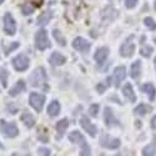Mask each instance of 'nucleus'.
Masks as SVG:
<instances>
[{
    "label": "nucleus",
    "mask_w": 156,
    "mask_h": 156,
    "mask_svg": "<svg viewBox=\"0 0 156 156\" xmlns=\"http://www.w3.org/2000/svg\"><path fill=\"white\" fill-rule=\"evenodd\" d=\"M73 48L76 49L77 51H80V53H87L91 45L84 37H75L73 40Z\"/></svg>",
    "instance_id": "12"
},
{
    "label": "nucleus",
    "mask_w": 156,
    "mask_h": 156,
    "mask_svg": "<svg viewBox=\"0 0 156 156\" xmlns=\"http://www.w3.org/2000/svg\"><path fill=\"white\" fill-rule=\"evenodd\" d=\"M29 102H30V106L35 111L40 112L43 110L44 104H45V96L41 94H37V93H31L30 98H29Z\"/></svg>",
    "instance_id": "7"
},
{
    "label": "nucleus",
    "mask_w": 156,
    "mask_h": 156,
    "mask_svg": "<svg viewBox=\"0 0 156 156\" xmlns=\"http://www.w3.org/2000/svg\"><path fill=\"white\" fill-rule=\"evenodd\" d=\"M53 36H54V39H55V41H58L59 45H61V46L66 45V40H65L64 35L61 34V31H60L59 29H54V30H53Z\"/></svg>",
    "instance_id": "23"
},
{
    "label": "nucleus",
    "mask_w": 156,
    "mask_h": 156,
    "mask_svg": "<svg viewBox=\"0 0 156 156\" xmlns=\"http://www.w3.org/2000/svg\"><path fill=\"white\" fill-rule=\"evenodd\" d=\"M51 18H53V12H51L50 10L44 11V14H41L40 16H39V19H37V24H39V25H45V24L49 23V20H50Z\"/></svg>",
    "instance_id": "24"
},
{
    "label": "nucleus",
    "mask_w": 156,
    "mask_h": 156,
    "mask_svg": "<svg viewBox=\"0 0 156 156\" xmlns=\"http://www.w3.org/2000/svg\"><path fill=\"white\" fill-rule=\"evenodd\" d=\"M154 65H155V70H156V56H155V59H154Z\"/></svg>",
    "instance_id": "38"
},
{
    "label": "nucleus",
    "mask_w": 156,
    "mask_h": 156,
    "mask_svg": "<svg viewBox=\"0 0 156 156\" xmlns=\"http://www.w3.org/2000/svg\"><path fill=\"white\" fill-rule=\"evenodd\" d=\"M122 94H124V96L130 101V102H135L136 101V95H135V93H134V89H133V86H131V84H125L124 85V87H122Z\"/></svg>",
    "instance_id": "16"
},
{
    "label": "nucleus",
    "mask_w": 156,
    "mask_h": 156,
    "mask_svg": "<svg viewBox=\"0 0 156 156\" xmlns=\"http://www.w3.org/2000/svg\"><path fill=\"white\" fill-rule=\"evenodd\" d=\"M155 154H156V144H155V146L151 144V145H147L142 149V155L150 156V155H155Z\"/></svg>",
    "instance_id": "26"
},
{
    "label": "nucleus",
    "mask_w": 156,
    "mask_h": 156,
    "mask_svg": "<svg viewBox=\"0 0 156 156\" xmlns=\"http://www.w3.org/2000/svg\"><path fill=\"white\" fill-rule=\"evenodd\" d=\"M55 2H56V0H50V4H54Z\"/></svg>",
    "instance_id": "39"
},
{
    "label": "nucleus",
    "mask_w": 156,
    "mask_h": 156,
    "mask_svg": "<svg viewBox=\"0 0 156 156\" xmlns=\"http://www.w3.org/2000/svg\"><path fill=\"white\" fill-rule=\"evenodd\" d=\"M25 89H27V85H25V81L24 80H18L16 84L11 87V90L9 91V95L10 96H18L20 93L25 91Z\"/></svg>",
    "instance_id": "17"
},
{
    "label": "nucleus",
    "mask_w": 156,
    "mask_h": 156,
    "mask_svg": "<svg viewBox=\"0 0 156 156\" xmlns=\"http://www.w3.org/2000/svg\"><path fill=\"white\" fill-rule=\"evenodd\" d=\"M149 110H150V108H149L147 105H144V104H141V105H139L134 111H135V114L139 115V116H145V115L149 112Z\"/></svg>",
    "instance_id": "25"
},
{
    "label": "nucleus",
    "mask_w": 156,
    "mask_h": 156,
    "mask_svg": "<svg viewBox=\"0 0 156 156\" xmlns=\"http://www.w3.org/2000/svg\"><path fill=\"white\" fill-rule=\"evenodd\" d=\"M11 64H12V68H14L16 71L21 73L24 70H27L29 68V58L27 55H24V54H19L18 56H15L14 59L11 60Z\"/></svg>",
    "instance_id": "6"
},
{
    "label": "nucleus",
    "mask_w": 156,
    "mask_h": 156,
    "mask_svg": "<svg viewBox=\"0 0 156 156\" xmlns=\"http://www.w3.org/2000/svg\"><path fill=\"white\" fill-rule=\"evenodd\" d=\"M89 111H90V115H93V116H98V112H99V105H98V104H94V105L90 106Z\"/></svg>",
    "instance_id": "30"
},
{
    "label": "nucleus",
    "mask_w": 156,
    "mask_h": 156,
    "mask_svg": "<svg viewBox=\"0 0 156 156\" xmlns=\"http://www.w3.org/2000/svg\"><path fill=\"white\" fill-rule=\"evenodd\" d=\"M154 51V49H152V46H149V45H144L141 48V51H140V54L144 56V58H149L150 55H151V53Z\"/></svg>",
    "instance_id": "28"
},
{
    "label": "nucleus",
    "mask_w": 156,
    "mask_h": 156,
    "mask_svg": "<svg viewBox=\"0 0 156 156\" xmlns=\"http://www.w3.org/2000/svg\"><path fill=\"white\" fill-rule=\"evenodd\" d=\"M144 24L146 25V27H147L150 30H156V23L154 21V19H151V18H145V19H144Z\"/></svg>",
    "instance_id": "29"
},
{
    "label": "nucleus",
    "mask_w": 156,
    "mask_h": 156,
    "mask_svg": "<svg viewBox=\"0 0 156 156\" xmlns=\"http://www.w3.org/2000/svg\"><path fill=\"white\" fill-rule=\"evenodd\" d=\"M50 64L54 65V66H60V65H64L65 61H66V58H65L64 55H61L60 53H58V51H55V53H53L50 55V59H49Z\"/></svg>",
    "instance_id": "15"
},
{
    "label": "nucleus",
    "mask_w": 156,
    "mask_h": 156,
    "mask_svg": "<svg viewBox=\"0 0 156 156\" xmlns=\"http://www.w3.org/2000/svg\"><path fill=\"white\" fill-rule=\"evenodd\" d=\"M120 140L116 139V137H112L110 135H102L100 137V146L105 147V149H110V150H114V149H118L120 146Z\"/></svg>",
    "instance_id": "9"
},
{
    "label": "nucleus",
    "mask_w": 156,
    "mask_h": 156,
    "mask_svg": "<svg viewBox=\"0 0 156 156\" xmlns=\"http://www.w3.org/2000/svg\"><path fill=\"white\" fill-rule=\"evenodd\" d=\"M0 131L5 137H15L19 134V129L16 124L8 122L5 120H0Z\"/></svg>",
    "instance_id": "3"
},
{
    "label": "nucleus",
    "mask_w": 156,
    "mask_h": 156,
    "mask_svg": "<svg viewBox=\"0 0 156 156\" xmlns=\"http://www.w3.org/2000/svg\"><path fill=\"white\" fill-rule=\"evenodd\" d=\"M125 77H126V69H125V66H118V68H115L114 74H112V77H111L112 85L115 87H119L120 84H121V81H124Z\"/></svg>",
    "instance_id": "10"
},
{
    "label": "nucleus",
    "mask_w": 156,
    "mask_h": 156,
    "mask_svg": "<svg viewBox=\"0 0 156 156\" xmlns=\"http://www.w3.org/2000/svg\"><path fill=\"white\" fill-rule=\"evenodd\" d=\"M69 127V120L68 119H62L60 121L56 122V131L59 134V136H61L65 131H66V129Z\"/></svg>",
    "instance_id": "22"
},
{
    "label": "nucleus",
    "mask_w": 156,
    "mask_h": 156,
    "mask_svg": "<svg viewBox=\"0 0 156 156\" xmlns=\"http://www.w3.org/2000/svg\"><path fill=\"white\" fill-rule=\"evenodd\" d=\"M141 90L149 96V100H150V101H154V99H155V94H156V90H155V86H154L152 84H150V83L144 84V85L141 86Z\"/></svg>",
    "instance_id": "21"
},
{
    "label": "nucleus",
    "mask_w": 156,
    "mask_h": 156,
    "mask_svg": "<svg viewBox=\"0 0 156 156\" xmlns=\"http://www.w3.org/2000/svg\"><path fill=\"white\" fill-rule=\"evenodd\" d=\"M69 139H70L71 142H74V144L80 146V150H81L80 155H90V146L87 145L85 137L81 135L80 131H73L69 135Z\"/></svg>",
    "instance_id": "2"
},
{
    "label": "nucleus",
    "mask_w": 156,
    "mask_h": 156,
    "mask_svg": "<svg viewBox=\"0 0 156 156\" xmlns=\"http://www.w3.org/2000/svg\"><path fill=\"white\" fill-rule=\"evenodd\" d=\"M33 11H34V9L31 6H28V5H24L23 6V14L24 15H30Z\"/></svg>",
    "instance_id": "31"
},
{
    "label": "nucleus",
    "mask_w": 156,
    "mask_h": 156,
    "mask_svg": "<svg viewBox=\"0 0 156 156\" xmlns=\"http://www.w3.org/2000/svg\"><path fill=\"white\" fill-rule=\"evenodd\" d=\"M21 121L24 122V125L27 126V127H33L34 125H35V119H34V116L29 112V111H27L25 110L23 114H21Z\"/></svg>",
    "instance_id": "20"
},
{
    "label": "nucleus",
    "mask_w": 156,
    "mask_h": 156,
    "mask_svg": "<svg viewBox=\"0 0 156 156\" xmlns=\"http://www.w3.org/2000/svg\"><path fill=\"white\" fill-rule=\"evenodd\" d=\"M154 8H155V10H156V0H155V3H154Z\"/></svg>",
    "instance_id": "40"
},
{
    "label": "nucleus",
    "mask_w": 156,
    "mask_h": 156,
    "mask_svg": "<svg viewBox=\"0 0 156 156\" xmlns=\"http://www.w3.org/2000/svg\"><path fill=\"white\" fill-rule=\"evenodd\" d=\"M0 149H3V145L2 144H0Z\"/></svg>",
    "instance_id": "42"
},
{
    "label": "nucleus",
    "mask_w": 156,
    "mask_h": 156,
    "mask_svg": "<svg viewBox=\"0 0 156 156\" xmlns=\"http://www.w3.org/2000/svg\"><path fill=\"white\" fill-rule=\"evenodd\" d=\"M35 46L39 50H45L48 48H50V40L45 29H41L36 31L35 34Z\"/></svg>",
    "instance_id": "4"
},
{
    "label": "nucleus",
    "mask_w": 156,
    "mask_h": 156,
    "mask_svg": "<svg viewBox=\"0 0 156 156\" xmlns=\"http://www.w3.org/2000/svg\"><path fill=\"white\" fill-rule=\"evenodd\" d=\"M3 2H4V0H0V4H3Z\"/></svg>",
    "instance_id": "41"
},
{
    "label": "nucleus",
    "mask_w": 156,
    "mask_h": 156,
    "mask_svg": "<svg viewBox=\"0 0 156 156\" xmlns=\"http://www.w3.org/2000/svg\"><path fill=\"white\" fill-rule=\"evenodd\" d=\"M135 53V44H134V36H129L126 40L120 46V55L124 58H130Z\"/></svg>",
    "instance_id": "5"
},
{
    "label": "nucleus",
    "mask_w": 156,
    "mask_h": 156,
    "mask_svg": "<svg viewBox=\"0 0 156 156\" xmlns=\"http://www.w3.org/2000/svg\"><path fill=\"white\" fill-rule=\"evenodd\" d=\"M141 68H142V65H141V61L140 60H136L133 62L131 65V71H130V75H131L133 79L137 80L140 75H141Z\"/></svg>",
    "instance_id": "19"
},
{
    "label": "nucleus",
    "mask_w": 156,
    "mask_h": 156,
    "mask_svg": "<svg viewBox=\"0 0 156 156\" xmlns=\"http://www.w3.org/2000/svg\"><path fill=\"white\" fill-rule=\"evenodd\" d=\"M30 83L34 87H43L48 83V75L44 68H37L30 75Z\"/></svg>",
    "instance_id": "1"
},
{
    "label": "nucleus",
    "mask_w": 156,
    "mask_h": 156,
    "mask_svg": "<svg viewBox=\"0 0 156 156\" xmlns=\"http://www.w3.org/2000/svg\"><path fill=\"white\" fill-rule=\"evenodd\" d=\"M109 84H110V83H108V84H105V85H104V84H99V85L96 86L98 93H99V94H102V93L106 90V87H108V85H109Z\"/></svg>",
    "instance_id": "32"
},
{
    "label": "nucleus",
    "mask_w": 156,
    "mask_h": 156,
    "mask_svg": "<svg viewBox=\"0 0 156 156\" xmlns=\"http://www.w3.org/2000/svg\"><path fill=\"white\" fill-rule=\"evenodd\" d=\"M151 127H152L154 130H156V115L151 119Z\"/></svg>",
    "instance_id": "37"
},
{
    "label": "nucleus",
    "mask_w": 156,
    "mask_h": 156,
    "mask_svg": "<svg viewBox=\"0 0 156 156\" xmlns=\"http://www.w3.org/2000/svg\"><path fill=\"white\" fill-rule=\"evenodd\" d=\"M18 46H19V43H12V44L10 45V48H9L8 50H6V55H8L9 53H10V51H11V50H14V49H16Z\"/></svg>",
    "instance_id": "34"
},
{
    "label": "nucleus",
    "mask_w": 156,
    "mask_h": 156,
    "mask_svg": "<svg viewBox=\"0 0 156 156\" xmlns=\"http://www.w3.org/2000/svg\"><path fill=\"white\" fill-rule=\"evenodd\" d=\"M109 56V49L106 46H102V48H99L96 50V53L94 55V59L98 64H102V62H105L106 59Z\"/></svg>",
    "instance_id": "14"
},
{
    "label": "nucleus",
    "mask_w": 156,
    "mask_h": 156,
    "mask_svg": "<svg viewBox=\"0 0 156 156\" xmlns=\"http://www.w3.org/2000/svg\"><path fill=\"white\" fill-rule=\"evenodd\" d=\"M31 3L34 4V6L39 8V6H41L43 3H44V0H31Z\"/></svg>",
    "instance_id": "35"
},
{
    "label": "nucleus",
    "mask_w": 156,
    "mask_h": 156,
    "mask_svg": "<svg viewBox=\"0 0 156 156\" xmlns=\"http://www.w3.org/2000/svg\"><path fill=\"white\" fill-rule=\"evenodd\" d=\"M4 21V31L8 35H14L16 33V23L15 19L12 18V15L10 12H5V15L3 18Z\"/></svg>",
    "instance_id": "8"
},
{
    "label": "nucleus",
    "mask_w": 156,
    "mask_h": 156,
    "mask_svg": "<svg viewBox=\"0 0 156 156\" xmlns=\"http://www.w3.org/2000/svg\"><path fill=\"white\" fill-rule=\"evenodd\" d=\"M80 125H81V127L84 129V131H86L91 137H94V136L96 135V133H98V127H96L91 121L89 120L87 116H83V118L80 119Z\"/></svg>",
    "instance_id": "11"
},
{
    "label": "nucleus",
    "mask_w": 156,
    "mask_h": 156,
    "mask_svg": "<svg viewBox=\"0 0 156 156\" xmlns=\"http://www.w3.org/2000/svg\"><path fill=\"white\" fill-rule=\"evenodd\" d=\"M136 4H137V0H126V2H125V5H126V8H129V9L134 8Z\"/></svg>",
    "instance_id": "33"
},
{
    "label": "nucleus",
    "mask_w": 156,
    "mask_h": 156,
    "mask_svg": "<svg viewBox=\"0 0 156 156\" xmlns=\"http://www.w3.org/2000/svg\"><path fill=\"white\" fill-rule=\"evenodd\" d=\"M8 76H9V73L6 69H2L0 70V81H2L3 86L6 87L8 86Z\"/></svg>",
    "instance_id": "27"
},
{
    "label": "nucleus",
    "mask_w": 156,
    "mask_h": 156,
    "mask_svg": "<svg viewBox=\"0 0 156 156\" xmlns=\"http://www.w3.org/2000/svg\"><path fill=\"white\" fill-rule=\"evenodd\" d=\"M104 121H105L106 126H109V127H114V126L120 125V122L114 116V112L110 108H105V111H104Z\"/></svg>",
    "instance_id": "13"
},
{
    "label": "nucleus",
    "mask_w": 156,
    "mask_h": 156,
    "mask_svg": "<svg viewBox=\"0 0 156 156\" xmlns=\"http://www.w3.org/2000/svg\"><path fill=\"white\" fill-rule=\"evenodd\" d=\"M39 154H40V155H50V150L40 147V149H39Z\"/></svg>",
    "instance_id": "36"
},
{
    "label": "nucleus",
    "mask_w": 156,
    "mask_h": 156,
    "mask_svg": "<svg viewBox=\"0 0 156 156\" xmlns=\"http://www.w3.org/2000/svg\"><path fill=\"white\" fill-rule=\"evenodd\" d=\"M60 104L58 100H54L50 102V105L48 106V114L50 118H56V116L60 114Z\"/></svg>",
    "instance_id": "18"
}]
</instances>
